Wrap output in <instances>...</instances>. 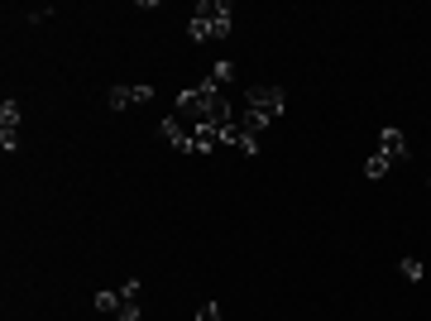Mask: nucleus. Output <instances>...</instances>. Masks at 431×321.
I'll return each instance as SVG.
<instances>
[{
	"instance_id": "f257e3e1",
	"label": "nucleus",
	"mask_w": 431,
	"mask_h": 321,
	"mask_svg": "<svg viewBox=\"0 0 431 321\" xmlns=\"http://www.w3.org/2000/svg\"><path fill=\"white\" fill-rule=\"evenodd\" d=\"M235 29V5L230 0H202L197 14L187 19V39L192 43H225Z\"/></svg>"
},
{
	"instance_id": "f03ea898",
	"label": "nucleus",
	"mask_w": 431,
	"mask_h": 321,
	"mask_svg": "<svg viewBox=\"0 0 431 321\" xmlns=\"http://www.w3.org/2000/svg\"><path fill=\"white\" fill-rule=\"evenodd\" d=\"M244 106L264 110V115H273V120H283V115H288V96H283L278 87H249V92H244Z\"/></svg>"
},
{
	"instance_id": "7ed1b4c3",
	"label": "nucleus",
	"mask_w": 431,
	"mask_h": 321,
	"mask_svg": "<svg viewBox=\"0 0 431 321\" xmlns=\"http://www.w3.org/2000/svg\"><path fill=\"white\" fill-rule=\"evenodd\" d=\"M158 134L178 149V154H192V134H187V125L178 120V115H163V125H158Z\"/></svg>"
},
{
	"instance_id": "20e7f679",
	"label": "nucleus",
	"mask_w": 431,
	"mask_h": 321,
	"mask_svg": "<svg viewBox=\"0 0 431 321\" xmlns=\"http://www.w3.org/2000/svg\"><path fill=\"white\" fill-rule=\"evenodd\" d=\"M379 154H388V158H408V134L403 130H379Z\"/></svg>"
},
{
	"instance_id": "39448f33",
	"label": "nucleus",
	"mask_w": 431,
	"mask_h": 321,
	"mask_svg": "<svg viewBox=\"0 0 431 321\" xmlns=\"http://www.w3.org/2000/svg\"><path fill=\"white\" fill-rule=\"evenodd\" d=\"M120 307H125L120 288H106V293H96V312H101V317H120Z\"/></svg>"
},
{
	"instance_id": "423d86ee",
	"label": "nucleus",
	"mask_w": 431,
	"mask_h": 321,
	"mask_svg": "<svg viewBox=\"0 0 431 321\" xmlns=\"http://www.w3.org/2000/svg\"><path fill=\"white\" fill-rule=\"evenodd\" d=\"M106 106H110V110H125V106H139V92H134V87H110V96H106Z\"/></svg>"
},
{
	"instance_id": "0eeeda50",
	"label": "nucleus",
	"mask_w": 431,
	"mask_h": 321,
	"mask_svg": "<svg viewBox=\"0 0 431 321\" xmlns=\"http://www.w3.org/2000/svg\"><path fill=\"white\" fill-rule=\"evenodd\" d=\"M388 168H393V158L374 149V154H369V163H364V178H374V183H379V178H388Z\"/></svg>"
},
{
	"instance_id": "6e6552de",
	"label": "nucleus",
	"mask_w": 431,
	"mask_h": 321,
	"mask_svg": "<svg viewBox=\"0 0 431 321\" xmlns=\"http://www.w3.org/2000/svg\"><path fill=\"white\" fill-rule=\"evenodd\" d=\"M240 125H244V130H249V134L259 139V134H264V130L273 125V115H264V110H249V106H244V120H240Z\"/></svg>"
},
{
	"instance_id": "1a4fd4ad",
	"label": "nucleus",
	"mask_w": 431,
	"mask_h": 321,
	"mask_svg": "<svg viewBox=\"0 0 431 321\" xmlns=\"http://www.w3.org/2000/svg\"><path fill=\"white\" fill-rule=\"evenodd\" d=\"M207 82H216V87L225 92V87L235 82V63H230V58H220V63H216V68H211V77H207Z\"/></svg>"
},
{
	"instance_id": "9d476101",
	"label": "nucleus",
	"mask_w": 431,
	"mask_h": 321,
	"mask_svg": "<svg viewBox=\"0 0 431 321\" xmlns=\"http://www.w3.org/2000/svg\"><path fill=\"white\" fill-rule=\"evenodd\" d=\"M0 130H19V101L14 96L0 101Z\"/></svg>"
},
{
	"instance_id": "9b49d317",
	"label": "nucleus",
	"mask_w": 431,
	"mask_h": 321,
	"mask_svg": "<svg viewBox=\"0 0 431 321\" xmlns=\"http://www.w3.org/2000/svg\"><path fill=\"white\" fill-rule=\"evenodd\" d=\"M398 273H403V278H412V283H417V278H422V273H427V264H422V259H417V254H403V259H398Z\"/></svg>"
},
{
	"instance_id": "f8f14e48",
	"label": "nucleus",
	"mask_w": 431,
	"mask_h": 321,
	"mask_svg": "<svg viewBox=\"0 0 431 321\" xmlns=\"http://www.w3.org/2000/svg\"><path fill=\"white\" fill-rule=\"evenodd\" d=\"M139 293H144L139 278H125V283H120V298H125V302H139Z\"/></svg>"
},
{
	"instance_id": "ddd939ff",
	"label": "nucleus",
	"mask_w": 431,
	"mask_h": 321,
	"mask_svg": "<svg viewBox=\"0 0 431 321\" xmlns=\"http://www.w3.org/2000/svg\"><path fill=\"white\" fill-rule=\"evenodd\" d=\"M0 149L14 154V149H19V130H0Z\"/></svg>"
},
{
	"instance_id": "4468645a",
	"label": "nucleus",
	"mask_w": 431,
	"mask_h": 321,
	"mask_svg": "<svg viewBox=\"0 0 431 321\" xmlns=\"http://www.w3.org/2000/svg\"><path fill=\"white\" fill-rule=\"evenodd\" d=\"M115 321H144V312H139V302H125V307H120V317Z\"/></svg>"
},
{
	"instance_id": "2eb2a0df",
	"label": "nucleus",
	"mask_w": 431,
	"mask_h": 321,
	"mask_svg": "<svg viewBox=\"0 0 431 321\" xmlns=\"http://www.w3.org/2000/svg\"><path fill=\"white\" fill-rule=\"evenodd\" d=\"M197 321H220V307H216V302H202V307H197Z\"/></svg>"
}]
</instances>
